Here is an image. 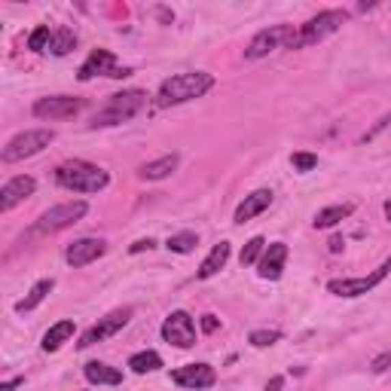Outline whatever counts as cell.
<instances>
[{
	"label": "cell",
	"mask_w": 391,
	"mask_h": 391,
	"mask_svg": "<svg viewBox=\"0 0 391 391\" xmlns=\"http://www.w3.org/2000/svg\"><path fill=\"white\" fill-rule=\"evenodd\" d=\"M214 89V77L205 74V70H190V74H174L168 77L165 83L156 92V107H174V104L193 101V98H202Z\"/></svg>",
	"instance_id": "6da1fadb"
},
{
	"label": "cell",
	"mask_w": 391,
	"mask_h": 391,
	"mask_svg": "<svg viewBox=\"0 0 391 391\" xmlns=\"http://www.w3.org/2000/svg\"><path fill=\"white\" fill-rule=\"evenodd\" d=\"M55 180L58 187H64L70 193H98L110 184V174L104 168L92 165V162L74 159V162H62L55 168Z\"/></svg>",
	"instance_id": "7a4b0ae2"
},
{
	"label": "cell",
	"mask_w": 391,
	"mask_h": 391,
	"mask_svg": "<svg viewBox=\"0 0 391 391\" xmlns=\"http://www.w3.org/2000/svg\"><path fill=\"white\" fill-rule=\"evenodd\" d=\"M147 104V92H141V89H126V92H116L107 98V104H104L101 110L92 116V122L89 126L92 129H104V126H120V122H129L132 116H138L141 110H144Z\"/></svg>",
	"instance_id": "3957f363"
},
{
	"label": "cell",
	"mask_w": 391,
	"mask_h": 391,
	"mask_svg": "<svg viewBox=\"0 0 391 391\" xmlns=\"http://www.w3.org/2000/svg\"><path fill=\"white\" fill-rule=\"evenodd\" d=\"M345 12L342 10H327V12H318L315 18H309L306 25H299V31H293L288 49H303V46H312V43L324 40V37L336 34V31L345 25Z\"/></svg>",
	"instance_id": "277c9868"
},
{
	"label": "cell",
	"mask_w": 391,
	"mask_h": 391,
	"mask_svg": "<svg viewBox=\"0 0 391 391\" xmlns=\"http://www.w3.org/2000/svg\"><path fill=\"white\" fill-rule=\"evenodd\" d=\"M86 211H89V205L80 199L49 208V211L34 224V236H52V232H58V230H68V226H74L77 220L86 217Z\"/></svg>",
	"instance_id": "5b68a950"
},
{
	"label": "cell",
	"mask_w": 391,
	"mask_h": 391,
	"mask_svg": "<svg viewBox=\"0 0 391 391\" xmlns=\"http://www.w3.org/2000/svg\"><path fill=\"white\" fill-rule=\"evenodd\" d=\"M52 141H55V132H52V129H31V132H22V135H16V138L10 141V144L3 147V153H0V159L3 162H22V159H28V156L46 150Z\"/></svg>",
	"instance_id": "8992f818"
},
{
	"label": "cell",
	"mask_w": 391,
	"mask_h": 391,
	"mask_svg": "<svg viewBox=\"0 0 391 391\" xmlns=\"http://www.w3.org/2000/svg\"><path fill=\"white\" fill-rule=\"evenodd\" d=\"M291 37H293L291 25H272V28H263L260 34H254L251 43H247L245 58H247V62H257V58H266L269 52H275V49H288Z\"/></svg>",
	"instance_id": "52a82bcc"
},
{
	"label": "cell",
	"mask_w": 391,
	"mask_h": 391,
	"mask_svg": "<svg viewBox=\"0 0 391 391\" xmlns=\"http://www.w3.org/2000/svg\"><path fill=\"white\" fill-rule=\"evenodd\" d=\"M388 272H391V257H388L376 272H370V275H361V278H336V282L327 284V291L334 293V297L355 299V297H364V293H370V291L376 288V284L386 282Z\"/></svg>",
	"instance_id": "ba28073f"
},
{
	"label": "cell",
	"mask_w": 391,
	"mask_h": 391,
	"mask_svg": "<svg viewBox=\"0 0 391 391\" xmlns=\"http://www.w3.org/2000/svg\"><path fill=\"white\" fill-rule=\"evenodd\" d=\"M129 318H132V309H116V312H110L107 318H101V321L92 324V327H89L86 334L80 336L77 349H92L95 342H104V340H110V336H116V334H120V330L129 324Z\"/></svg>",
	"instance_id": "9c48e42d"
},
{
	"label": "cell",
	"mask_w": 391,
	"mask_h": 391,
	"mask_svg": "<svg viewBox=\"0 0 391 391\" xmlns=\"http://www.w3.org/2000/svg\"><path fill=\"white\" fill-rule=\"evenodd\" d=\"M162 340L178 345V349H193L196 345V324H193L190 312H184V309L172 312V315L165 318V324H162Z\"/></svg>",
	"instance_id": "30bf717a"
},
{
	"label": "cell",
	"mask_w": 391,
	"mask_h": 391,
	"mask_svg": "<svg viewBox=\"0 0 391 391\" xmlns=\"http://www.w3.org/2000/svg\"><path fill=\"white\" fill-rule=\"evenodd\" d=\"M98 74H104V77H113V80H120V77H129L132 74V68H120L116 64V58H113V52H107V49H95L92 55L83 62V68H80V83H89L92 77Z\"/></svg>",
	"instance_id": "8fae6325"
},
{
	"label": "cell",
	"mask_w": 391,
	"mask_h": 391,
	"mask_svg": "<svg viewBox=\"0 0 391 391\" xmlns=\"http://www.w3.org/2000/svg\"><path fill=\"white\" fill-rule=\"evenodd\" d=\"M83 110L80 98H70V95H52V98H40L34 104V116L40 120H70Z\"/></svg>",
	"instance_id": "7c38bea8"
},
{
	"label": "cell",
	"mask_w": 391,
	"mask_h": 391,
	"mask_svg": "<svg viewBox=\"0 0 391 391\" xmlns=\"http://www.w3.org/2000/svg\"><path fill=\"white\" fill-rule=\"evenodd\" d=\"M172 382L180 388L202 391V388H211L214 382H217V373H214V367H208V364H187V367L174 370Z\"/></svg>",
	"instance_id": "4fadbf2b"
},
{
	"label": "cell",
	"mask_w": 391,
	"mask_h": 391,
	"mask_svg": "<svg viewBox=\"0 0 391 391\" xmlns=\"http://www.w3.org/2000/svg\"><path fill=\"white\" fill-rule=\"evenodd\" d=\"M104 251H107V245H104L101 239H77L74 245H68L64 260H68L74 269H80V266H89V263H95L98 257H104Z\"/></svg>",
	"instance_id": "5bb4252c"
},
{
	"label": "cell",
	"mask_w": 391,
	"mask_h": 391,
	"mask_svg": "<svg viewBox=\"0 0 391 391\" xmlns=\"http://www.w3.org/2000/svg\"><path fill=\"white\" fill-rule=\"evenodd\" d=\"M34 190H37V180L28 178V174H18V178L6 180L3 190H0V211H12L18 202H25Z\"/></svg>",
	"instance_id": "9a60e30c"
},
{
	"label": "cell",
	"mask_w": 391,
	"mask_h": 391,
	"mask_svg": "<svg viewBox=\"0 0 391 391\" xmlns=\"http://www.w3.org/2000/svg\"><path fill=\"white\" fill-rule=\"evenodd\" d=\"M284 263H288V245H284V242H272V245L263 251V257L257 260V266H260V269H257V272H260V278H269V282L282 278Z\"/></svg>",
	"instance_id": "2e32d148"
},
{
	"label": "cell",
	"mask_w": 391,
	"mask_h": 391,
	"mask_svg": "<svg viewBox=\"0 0 391 391\" xmlns=\"http://www.w3.org/2000/svg\"><path fill=\"white\" fill-rule=\"evenodd\" d=\"M272 205V190H254L251 196H245L236 208V224H247L254 220L257 214H263L266 208Z\"/></svg>",
	"instance_id": "e0dca14e"
},
{
	"label": "cell",
	"mask_w": 391,
	"mask_h": 391,
	"mask_svg": "<svg viewBox=\"0 0 391 391\" xmlns=\"http://www.w3.org/2000/svg\"><path fill=\"white\" fill-rule=\"evenodd\" d=\"M230 254H232L230 242H220V245H214V247H211V254H208V257L202 260V266H199V272H196V275H199V278H211V275H217V272L226 266V260H230Z\"/></svg>",
	"instance_id": "ac0fdd59"
},
{
	"label": "cell",
	"mask_w": 391,
	"mask_h": 391,
	"mask_svg": "<svg viewBox=\"0 0 391 391\" xmlns=\"http://www.w3.org/2000/svg\"><path fill=\"white\" fill-rule=\"evenodd\" d=\"M83 376H86L92 386H120V382H122L120 370L107 367V364H101V361H89L86 367H83Z\"/></svg>",
	"instance_id": "d6986e66"
},
{
	"label": "cell",
	"mask_w": 391,
	"mask_h": 391,
	"mask_svg": "<svg viewBox=\"0 0 391 391\" xmlns=\"http://www.w3.org/2000/svg\"><path fill=\"white\" fill-rule=\"evenodd\" d=\"M74 334H77V324H74V321H58V324H52L46 334H43V342H40L43 351H58Z\"/></svg>",
	"instance_id": "ffe728a7"
},
{
	"label": "cell",
	"mask_w": 391,
	"mask_h": 391,
	"mask_svg": "<svg viewBox=\"0 0 391 391\" xmlns=\"http://www.w3.org/2000/svg\"><path fill=\"white\" fill-rule=\"evenodd\" d=\"M178 153H168V156H159V159H153V162H147V165H141V178L144 180H162V178H168V174L178 168Z\"/></svg>",
	"instance_id": "44dd1931"
},
{
	"label": "cell",
	"mask_w": 391,
	"mask_h": 391,
	"mask_svg": "<svg viewBox=\"0 0 391 391\" xmlns=\"http://www.w3.org/2000/svg\"><path fill=\"white\" fill-rule=\"evenodd\" d=\"M52 288H55V282H52V278H43V282H37L34 288L28 291V297L16 303V312H18V315H25V312H34L37 306H40L43 299H46L49 293H52Z\"/></svg>",
	"instance_id": "7402d4cb"
},
{
	"label": "cell",
	"mask_w": 391,
	"mask_h": 391,
	"mask_svg": "<svg viewBox=\"0 0 391 391\" xmlns=\"http://www.w3.org/2000/svg\"><path fill=\"white\" fill-rule=\"evenodd\" d=\"M351 211H355V205H351V202H345V205H330V208H321V211L315 214V220H312V224H315V230H330V226H336V224H340V220L349 217Z\"/></svg>",
	"instance_id": "603a6c76"
},
{
	"label": "cell",
	"mask_w": 391,
	"mask_h": 391,
	"mask_svg": "<svg viewBox=\"0 0 391 391\" xmlns=\"http://www.w3.org/2000/svg\"><path fill=\"white\" fill-rule=\"evenodd\" d=\"M129 367H132V373H138V376L156 373V370L162 367V358H159V351H138V355L129 358Z\"/></svg>",
	"instance_id": "cb8c5ba5"
},
{
	"label": "cell",
	"mask_w": 391,
	"mask_h": 391,
	"mask_svg": "<svg viewBox=\"0 0 391 391\" xmlns=\"http://www.w3.org/2000/svg\"><path fill=\"white\" fill-rule=\"evenodd\" d=\"M77 46V34L70 28H58L52 31V43H49V52L52 55H68L70 49Z\"/></svg>",
	"instance_id": "d4e9b609"
},
{
	"label": "cell",
	"mask_w": 391,
	"mask_h": 391,
	"mask_svg": "<svg viewBox=\"0 0 391 391\" xmlns=\"http://www.w3.org/2000/svg\"><path fill=\"white\" fill-rule=\"evenodd\" d=\"M196 245H199L196 232H178V236H168V242H165V247L174 254H190V251H196Z\"/></svg>",
	"instance_id": "484cf974"
},
{
	"label": "cell",
	"mask_w": 391,
	"mask_h": 391,
	"mask_svg": "<svg viewBox=\"0 0 391 391\" xmlns=\"http://www.w3.org/2000/svg\"><path fill=\"white\" fill-rule=\"evenodd\" d=\"M263 247H266V239H263V236H254L251 242L245 245V251H242V257H239V263H242V266L257 263V260H260V254H263Z\"/></svg>",
	"instance_id": "4316f807"
},
{
	"label": "cell",
	"mask_w": 391,
	"mask_h": 391,
	"mask_svg": "<svg viewBox=\"0 0 391 391\" xmlns=\"http://www.w3.org/2000/svg\"><path fill=\"white\" fill-rule=\"evenodd\" d=\"M49 43H52V31H49V25H40V28H37L34 34L28 37V49H34V52H46V49H49Z\"/></svg>",
	"instance_id": "83f0119b"
},
{
	"label": "cell",
	"mask_w": 391,
	"mask_h": 391,
	"mask_svg": "<svg viewBox=\"0 0 391 391\" xmlns=\"http://www.w3.org/2000/svg\"><path fill=\"white\" fill-rule=\"evenodd\" d=\"M278 340H282L278 330H254V334L247 336V342H251L254 349H269V345H275Z\"/></svg>",
	"instance_id": "f1b7e54d"
},
{
	"label": "cell",
	"mask_w": 391,
	"mask_h": 391,
	"mask_svg": "<svg viewBox=\"0 0 391 391\" xmlns=\"http://www.w3.org/2000/svg\"><path fill=\"white\" fill-rule=\"evenodd\" d=\"M291 165H293V172H312V168L318 165V156L315 153H293L291 156Z\"/></svg>",
	"instance_id": "f546056e"
},
{
	"label": "cell",
	"mask_w": 391,
	"mask_h": 391,
	"mask_svg": "<svg viewBox=\"0 0 391 391\" xmlns=\"http://www.w3.org/2000/svg\"><path fill=\"white\" fill-rule=\"evenodd\" d=\"M388 367H391V355H379V358L373 361V370H376V373H386Z\"/></svg>",
	"instance_id": "4dcf8cb0"
},
{
	"label": "cell",
	"mask_w": 391,
	"mask_h": 391,
	"mask_svg": "<svg viewBox=\"0 0 391 391\" xmlns=\"http://www.w3.org/2000/svg\"><path fill=\"white\" fill-rule=\"evenodd\" d=\"M150 247H156L153 239H141V242L132 245V254H141V251H150Z\"/></svg>",
	"instance_id": "1f68e13d"
},
{
	"label": "cell",
	"mask_w": 391,
	"mask_h": 391,
	"mask_svg": "<svg viewBox=\"0 0 391 391\" xmlns=\"http://www.w3.org/2000/svg\"><path fill=\"white\" fill-rule=\"evenodd\" d=\"M202 330H205V334H214V330H217V318L205 315V318H202Z\"/></svg>",
	"instance_id": "d6a6232c"
},
{
	"label": "cell",
	"mask_w": 391,
	"mask_h": 391,
	"mask_svg": "<svg viewBox=\"0 0 391 391\" xmlns=\"http://www.w3.org/2000/svg\"><path fill=\"white\" fill-rule=\"evenodd\" d=\"M18 386H25V376H16V379H6L3 386H0V391H12V388H18Z\"/></svg>",
	"instance_id": "836d02e7"
},
{
	"label": "cell",
	"mask_w": 391,
	"mask_h": 391,
	"mask_svg": "<svg viewBox=\"0 0 391 391\" xmlns=\"http://www.w3.org/2000/svg\"><path fill=\"white\" fill-rule=\"evenodd\" d=\"M282 386H284V379L282 376H275L272 382H266V391H282Z\"/></svg>",
	"instance_id": "e575fe53"
},
{
	"label": "cell",
	"mask_w": 391,
	"mask_h": 391,
	"mask_svg": "<svg viewBox=\"0 0 391 391\" xmlns=\"http://www.w3.org/2000/svg\"><path fill=\"white\" fill-rule=\"evenodd\" d=\"M386 217H388V220H391V199H388V202H386Z\"/></svg>",
	"instance_id": "d590c367"
}]
</instances>
